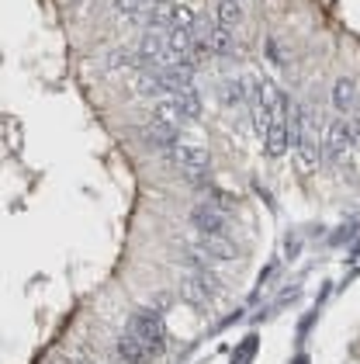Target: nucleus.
Listing matches in <instances>:
<instances>
[{"mask_svg": "<svg viewBox=\"0 0 360 364\" xmlns=\"http://www.w3.org/2000/svg\"><path fill=\"white\" fill-rule=\"evenodd\" d=\"M170 63V49H166L163 32H146L142 42L135 45V67L139 69H160Z\"/></svg>", "mask_w": 360, "mask_h": 364, "instance_id": "423d86ee", "label": "nucleus"}, {"mask_svg": "<svg viewBox=\"0 0 360 364\" xmlns=\"http://www.w3.org/2000/svg\"><path fill=\"white\" fill-rule=\"evenodd\" d=\"M129 333H135L139 340H146L156 354H163V347H166L163 312H156V309H139V312L129 319Z\"/></svg>", "mask_w": 360, "mask_h": 364, "instance_id": "7ed1b4c3", "label": "nucleus"}, {"mask_svg": "<svg viewBox=\"0 0 360 364\" xmlns=\"http://www.w3.org/2000/svg\"><path fill=\"white\" fill-rule=\"evenodd\" d=\"M298 254H301V239H298V236H288V261L298 257Z\"/></svg>", "mask_w": 360, "mask_h": 364, "instance_id": "5701e85b", "label": "nucleus"}, {"mask_svg": "<svg viewBox=\"0 0 360 364\" xmlns=\"http://www.w3.org/2000/svg\"><path fill=\"white\" fill-rule=\"evenodd\" d=\"M219 101H222L226 108H239V104H246V87H243V80H222V87H219Z\"/></svg>", "mask_w": 360, "mask_h": 364, "instance_id": "f3484780", "label": "nucleus"}, {"mask_svg": "<svg viewBox=\"0 0 360 364\" xmlns=\"http://www.w3.org/2000/svg\"><path fill=\"white\" fill-rule=\"evenodd\" d=\"M115 354H118L125 364H153L156 358H160V354H156L146 340H139V336H135V333H129V330L115 340Z\"/></svg>", "mask_w": 360, "mask_h": 364, "instance_id": "9d476101", "label": "nucleus"}, {"mask_svg": "<svg viewBox=\"0 0 360 364\" xmlns=\"http://www.w3.org/2000/svg\"><path fill=\"white\" fill-rule=\"evenodd\" d=\"M267 56H270V63H281V59H284V56H281V49H277V42H274V38H270V42H267Z\"/></svg>", "mask_w": 360, "mask_h": 364, "instance_id": "4be33fe9", "label": "nucleus"}, {"mask_svg": "<svg viewBox=\"0 0 360 364\" xmlns=\"http://www.w3.org/2000/svg\"><path fill=\"white\" fill-rule=\"evenodd\" d=\"M360 257V243H354V250H350V261H357Z\"/></svg>", "mask_w": 360, "mask_h": 364, "instance_id": "b1692460", "label": "nucleus"}, {"mask_svg": "<svg viewBox=\"0 0 360 364\" xmlns=\"http://www.w3.org/2000/svg\"><path fill=\"white\" fill-rule=\"evenodd\" d=\"M257 347H260V336L253 333V336H246L236 351H232V364H250V358L257 354Z\"/></svg>", "mask_w": 360, "mask_h": 364, "instance_id": "a211bd4d", "label": "nucleus"}, {"mask_svg": "<svg viewBox=\"0 0 360 364\" xmlns=\"http://www.w3.org/2000/svg\"><path fill=\"white\" fill-rule=\"evenodd\" d=\"M139 142L149 146V149H160V153H170L177 142H180V129L166 125L160 118H149L142 129H139Z\"/></svg>", "mask_w": 360, "mask_h": 364, "instance_id": "1a4fd4ad", "label": "nucleus"}, {"mask_svg": "<svg viewBox=\"0 0 360 364\" xmlns=\"http://www.w3.org/2000/svg\"><path fill=\"white\" fill-rule=\"evenodd\" d=\"M291 364H308V358H305V354H298V358H295Z\"/></svg>", "mask_w": 360, "mask_h": 364, "instance_id": "393cba45", "label": "nucleus"}, {"mask_svg": "<svg viewBox=\"0 0 360 364\" xmlns=\"http://www.w3.org/2000/svg\"><path fill=\"white\" fill-rule=\"evenodd\" d=\"M160 80H163L166 94H180V91H194L197 80V63L194 59H170L160 67Z\"/></svg>", "mask_w": 360, "mask_h": 364, "instance_id": "6e6552de", "label": "nucleus"}, {"mask_svg": "<svg viewBox=\"0 0 360 364\" xmlns=\"http://www.w3.org/2000/svg\"><path fill=\"white\" fill-rule=\"evenodd\" d=\"M263 149H267V157H270V160H281V157L291 149V135H288V115H284V118H274L270 132L263 135Z\"/></svg>", "mask_w": 360, "mask_h": 364, "instance_id": "f8f14e48", "label": "nucleus"}, {"mask_svg": "<svg viewBox=\"0 0 360 364\" xmlns=\"http://www.w3.org/2000/svg\"><path fill=\"white\" fill-rule=\"evenodd\" d=\"M291 149H295L298 170H315L319 166V160H323V135H319L312 118H305V129H301V135H298V142Z\"/></svg>", "mask_w": 360, "mask_h": 364, "instance_id": "0eeeda50", "label": "nucleus"}, {"mask_svg": "<svg viewBox=\"0 0 360 364\" xmlns=\"http://www.w3.org/2000/svg\"><path fill=\"white\" fill-rule=\"evenodd\" d=\"M329 101H332V111H336V115H347V111L354 108V101H357V84H354L350 76L336 80L332 91H329Z\"/></svg>", "mask_w": 360, "mask_h": 364, "instance_id": "ddd939ff", "label": "nucleus"}, {"mask_svg": "<svg viewBox=\"0 0 360 364\" xmlns=\"http://www.w3.org/2000/svg\"><path fill=\"white\" fill-rule=\"evenodd\" d=\"M354 232H357V222H347V226H339V229L329 236V243H332V246H339V243H347Z\"/></svg>", "mask_w": 360, "mask_h": 364, "instance_id": "aec40b11", "label": "nucleus"}, {"mask_svg": "<svg viewBox=\"0 0 360 364\" xmlns=\"http://www.w3.org/2000/svg\"><path fill=\"white\" fill-rule=\"evenodd\" d=\"M350 149H354V146H350L347 118L336 115L326 129H323V160H329V164H343V160L350 157Z\"/></svg>", "mask_w": 360, "mask_h": 364, "instance_id": "39448f33", "label": "nucleus"}, {"mask_svg": "<svg viewBox=\"0 0 360 364\" xmlns=\"http://www.w3.org/2000/svg\"><path fill=\"white\" fill-rule=\"evenodd\" d=\"M219 292H222V278L208 264L191 267V271L180 278V298H184L187 305H194V309H208V305L219 298Z\"/></svg>", "mask_w": 360, "mask_h": 364, "instance_id": "f257e3e1", "label": "nucleus"}, {"mask_svg": "<svg viewBox=\"0 0 360 364\" xmlns=\"http://www.w3.org/2000/svg\"><path fill=\"white\" fill-rule=\"evenodd\" d=\"M166 160L177 166L180 174H187L191 184H204V177H208V170H211V153H208L204 146H197V142H187V139H180V142L166 153Z\"/></svg>", "mask_w": 360, "mask_h": 364, "instance_id": "f03ea898", "label": "nucleus"}, {"mask_svg": "<svg viewBox=\"0 0 360 364\" xmlns=\"http://www.w3.org/2000/svg\"><path fill=\"white\" fill-rule=\"evenodd\" d=\"M104 67H108V69L135 67V56H132L129 49H115V52H108V59H104Z\"/></svg>", "mask_w": 360, "mask_h": 364, "instance_id": "6ab92c4d", "label": "nucleus"}, {"mask_svg": "<svg viewBox=\"0 0 360 364\" xmlns=\"http://www.w3.org/2000/svg\"><path fill=\"white\" fill-rule=\"evenodd\" d=\"M347 129H350V146L360 149V111H354V115L347 118Z\"/></svg>", "mask_w": 360, "mask_h": 364, "instance_id": "412c9836", "label": "nucleus"}, {"mask_svg": "<svg viewBox=\"0 0 360 364\" xmlns=\"http://www.w3.org/2000/svg\"><path fill=\"white\" fill-rule=\"evenodd\" d=\"M239 21H243V0H219V4H215V25L236 32Z\"/></svg>", "mask_w": 360, "mask_h": 364, "instance_id": "dca6fc26", "label": "nucleus"}, {"mask_svg": "<svg viewBox=\"0 0 360 364\" xmlns=\"http://www.w3.org/2000/svg\"><path fill=\"white\" fill-rule=\"evenodd\" d=\"M211 56H219V59H232L236 56V32L215 25V21H211Z\"/></svg>", "mask_w": 360, "mask_h": 364, "instance_id": "2eb2a0df", "label": "nucleus"}, {"mask_svg": "<svg viewBox=\"0 0 360 364\" xmlns=\"http://www.w3.org/2000/svg\"><path fill=\"white\" fill-rule=\"evenodd\" d=\"M197 254L204 261H236L239 257V246L226 239V236H197Z\"/></svg>", "mask_w": 360, "mask_h": 364, "instance_id": "9b49d317", "label": "nucleus"}, {"mask_svg": "<svg viewBox=\"0 0 360 364\" xmlns=\"http://www.w3.org/2000/svg\"><path fill=\"white\" fill-rule=\"evenodd\" d=\"M115 14L125 18V21H146L149 11L156 7V0H111Z\"/></svg>", "mask_w": 360, "mask_h": 364, "instance_id": "4468645a", "label": "nucleus"}, {"mask_svg": "<svg viewBox=\"0 0 360 364\" xmlns=\"http://www.w3.org/2000/svg\"><path fill=\"white\" fill-rule=\"evenodd\" d=\"M191 229L197 236H226L229 229V215L222 212V205L215 201H197L191 208Z\"/></svg>", "mask_w": 360, "mask_h": 364, "instance_id": "20e7f679", "label": "nucleus"}]
</instances>
